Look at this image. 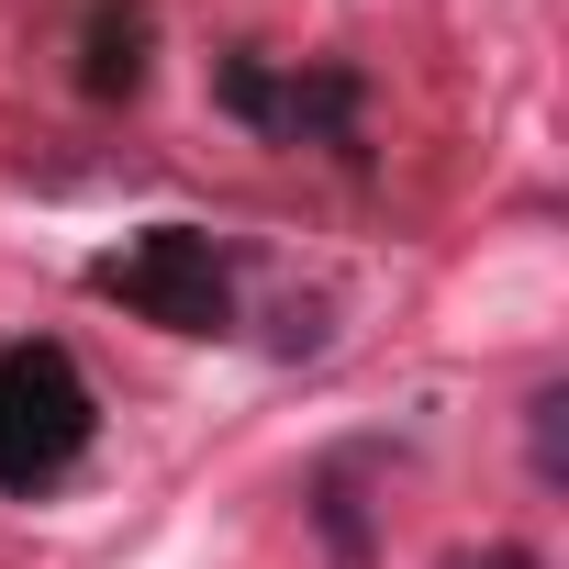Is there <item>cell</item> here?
Masks as SVG:
<instances>
[{"label":"cell","mask_w":569,"mask_h":569,"mask_svg":"<svg viewBox=\"0 0 569 569\" xmlns=\"http://www.w3.org/2000/svg\"><path fill=\"white\" fill-rule=\"evenodd\" d=\"M101 436V391L57 336H12L0 347V491L46 502Z\"/></svg>","instance_id":"obj_1"},{"label":"cell","mask_w":569,"mask_h":569,"mask_svg":"<svg viewBox=\"0 0 569 569\" xmlns=\"http://www.w3.org/2000/svg\"><path fill=\"white\" fill-rule=\"evenodd\" d=\"M90 291L168 336H234V246L201 223H146L112 257H90Z\"/></svg>","instance_id":"obj_2"},{"label":"cell","mask_w":569,"mask_h":569,"mask_svg":"<svg viewBox=\"0 0 569 569\" xmlns=\"http://www.w3.org/2000/svg\"><path fill=\"white\" fill-rule=\"evenodd\" d=\"M212 101L257 134V146H336V157H358V123H369V79L347 68V57H223L212 68Z\"/></svg>","instance_id":"obj_3"},{"label":"cell","mask_w":569,"mask_h":569,"mask_svg":"<svg viewBox=\"0 0 569 569\" xmlns=\"http://www.w3.org/2000/svg\"><path fill=\"white\" fill-rule=\"evenodd\" d=\"M68 46H79L90 101H134L146 57H157V0H68Z\"/></svg>","instance_id":"obj_4"},{"label":"cell","mask_w":569,"mask_h":569,"mask_svg":"<svg viewBox=\"0 0 569 569\" xmlns=\"http://www.w3.org/2000/svg\"><path fill=\"white\" fill-rule=\"evenodd\" d=\"M380 469V447H336L313 480H302V502H313V536H325V558L336 569H369L380 558V536H369V502H358V480Z\"/></svg>","instance_id":"obj_5"},{"label":"cell","mask_w":569,"mask_h":569,"mask_svg":"<svg viewBox=\"0 0 569 569\" xmlns=\"http://www.w3.org/2000/svg\"><path fill=\"white\" fill-rule=\"evenodd\" d=\"M525 436H536V480L558 491V380H547V391L525 402Z\"/></svg>","instance_id":"obj_6"},{"label":"cell","mask_w":569,"mask_h":569,"mask_svg":"<svg viewBox=\"0 0 569 569\" xmlns=\"http://www.w3.org/2000/svg\"><path fill=\"white\" fill-rule=\"evenodd\" d=\"M447 569H547V558H525V547H458Z\"/></svg>","instance_id":"obj_7"}]
</instances>
